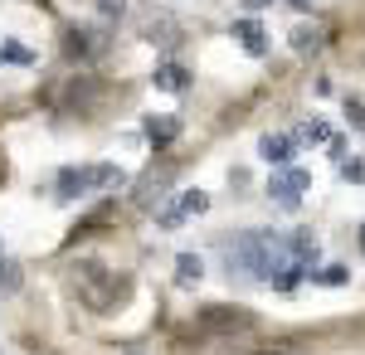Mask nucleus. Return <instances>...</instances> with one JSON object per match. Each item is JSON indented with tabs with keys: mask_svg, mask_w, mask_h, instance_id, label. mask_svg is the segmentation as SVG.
Returning a JSON list of instances; mask_svg holds the SVG:
<instances>
[{
	"mask_svg": "<svg viewBox=\"0 0 365 355\" xmlns=\"http://www.w3.org/2000/svg\"><path fill=\"white\" fill-rule=\"evenodd\" d=\"M292 263V253H287V239L273 234V229H244L239 239H229L225 248V268L229 277H253V282H273ZM302 268V263H297Z\"/></svg>",
	"mask_w": 365,
	"mask_h": 355,
	"instance_id": "f257e3e1",
	"label": "nucleus"
},
{
	"mask_svg": "<svg viewBox=\"0 0 365 355\" xmlns=\"http://www.w3.org/2000/svg\"><path fill=\"white\" fill-rule=\"evenodd\" d=\"M200 321H205L210 331H249L253 326V317L244 312V307H205Z\"/></svg>",
	"mask_w": 365,
	"mask_h": 355,
	"instance_id": "39448f33",
	"label": "nucleus"
},
{
	"mask_svg": "<svg viewBox=\"0 0 365 355\" xmlns=\"http://www.w3.org/2000/svg\"><path fill=\"white\" fill-rule=\"evenodd\" d=\"M166 180H170V170H151V175H146V185H141V205L161 200V190H166Z\"/></svg>",
	"mask_w": 365,
	"mask_h": 355,
	"instance_id": "ddd939ff",
	"label": "nucleus"
},
{
	"mask_svg": "<svg viewBox=\"0 0 365 355\" xmlns=\"http://www.w3.org/2000/svg\"><path fill=\"white\" fill-rule=\"evenodd\" d=\"M297 141H312V146H322V141H331V127H327V122H307V127L297 132Z\"/></svg>",
	"mask_w": 365,
	"mask_h": 355,
	"instance_id": "dca6fc26",
	"label": "nucleus"
},
{
	"mask_svg": "<svg viewBox=\"0 0 365 355\" xmlns=\"http://www.w3.org/2000/svg\"><path fill=\"white\" fill-rule=\"evenodd\" d=\"M68 54H73V58H88V54H93V39H88V29H73V34H68Z\"/></svg>",
	"mask_w": 365,
	"mask_h": 355,
	"instance_id": "a211bd4d",
	"label": "nucleus"
},
{
	"mask_svg": "<svg viewBox=\"0 0 365 355\" xmlns=\"http://www.w3.org/2000/svg\"><path fill=\"white\" fill-rule=\"evenodd\" d=\"M103 5V15H122V0H98Z\"/></svg>",
	"mask_w": 365,
	"mask_h": 355,
	"instance_id": "aec40b11",
	"label": "nucleus"
},
{
	"mask_svg": "<svg viewBox=\"0 0 365 355\" xmlns=\"http://www.w3.org/2000/svg\"><path fill=\"white\" fill-rule=\"evenodd\" d=\"M312 282H322V287H341V282H346V268H341V263H331V268L312 273Z\"/></svg>",
	"mask_w": 365,
	"mask_h": 355,
	"instance_id": "6ab92c4d",
	"label": "nucleus"
},
{
	"mask_svg": "<svg viewBox=\"0 0 365 355\" xmlns=\"http://www.w3.org/2000/svg\"><path fill=\"white\" fill-rule=\"evenodd\" d=\"M307 190H312V175L302 170V165H278V170L268 175V200L282 205V210H297Z\"/></svg>",
	"mask_w": 365,
	"mask_h": 355,
	"instance_id": "20e7f679",
	"label": "nucleus"
},
{
	"mask_svg": "<svg viewBox=\"0 0 365 355\" xmlns=\"http://www.w3.org/2000/svg\"><path fill=\"white\" fill-rule=\"evenodd\" d=\"M244 5H249V10H268L273 0H244Z\"/></svg>",
	"mask_w": 365,
	"mask_h": 355,
	"instance_id": "412c9836",
	"label": "nucleus"
},
{
	"mask_svg": "<svg viewBox=\"0 0 365 355\" xmlns=\"http://www.w3.org/2000/svg\"><path fill=\"white\" fill-rule=\"evenodd\" d=\"M361 248H365V224H361Z\"/></svg>",
	"mask_w": 365,
	"mask_h": 355,
	"instance_id": "5701e85b",
	"label": "nucleus"
},
{
	"mask_svg": "<svg viewBox=\"0 0 365 355\" xmlns=\"http://www.w3.org/2000/svg\"><path fill=\"white\" fill-rule=\"evenodd\" d=\"M127 175H122V165H108V161H98V165H68L63 175H58V200L68 205V200H83V195L93 190H108V185H122Z\"/></svg>",
	"mask_w": 365,
	"mask_h": 355,
	"instance_id": "f03ea898",
	"label": "nucleus"
},
{
	"mask_svg": "<svg viewBox=\"0 0 365 355\" xmlns=\"http://www.w3.org/2000/svg\"><path fill=\"white\" fill-rule=\"evenodd\" d=\"M258 156L268 165H292L297 161V137H282V132H268V137L258 141Z\"/></svg>",
	"mask_w": 365,
	"mask_h": 355,
	"instance_id": "423d86ee",
	"label": "nucleus"
},
{
	"mask_svg": "<svg viewBox=\"0 0 365 355\" xmlns=\"http://www.w3.org/2000/svg\"><path fill=\"white\" fill-rule=\"evenodd\" d=\"M200 277H205V263H200L195 253H180V258H175V282H180V287H195Z\"/></svg>",
	"mask_w": 365,
	"mask_h": 355,
	"instance_id": "9d476101",
	"label": "nucleus"
},
{
	"mask_svg": "<svg viewBox=\"0 0 365 355\" xmlns=\"http://www.w3.org/2000/svg\"><path fill=\"white\" fill-rule=\"evenodd\" d=\"M151 83H156L161 93H185V88H190V73H185L180 63H156V73H151Z\"/></svg>",
	"mask_w": 365,
	"mask_h": 355,
	"instance_id": "6e6552de",
	"label": "nucleus"
},
{
	"mask_svg": "<svg viewBox=\"0 0 365 355\" xmlns=\"http://www.w3.org/2000/svg\"><path fill=\"white\" fill-rule=\"evenodd\" d=\"M292 5H297V10H307V0H292Z\"/></svg>",
	"mask_w": 365,
	"mask_h": 355,
	"instance_id": "4be33fe9",
	"label": "nucleus"
},
{
	"mask_svg": "<svg viewBox=\"0 0 365 355\" xmlns=\"http://www.w3.org/2000/svg\"><path fill=\"white\" fill-rule=\"evenodd\" d=\"M0 63H20V68H29V63H34V49H25L20 39H0Z\"/></svg>",
	"mask_w": 365,
	"mask_h": 355,
	"instance_id": "9b49d317",
	"label": "nucleus"
},
{
	"mask_svg": "<svg viewBox=\"0 0 365 355\" xmlns=\"http://www.w3.org/2000/svg\"><path fill=\"white\" fill-rule=\"evenodd\" d=\"M73 287H78V297H83L93 312H108V307L122 297V282H117L103 263H93V258H83V263L73 268Z\"/></svg>",
	"mask_w": 365,
	"mask_h": 355,
	"instance_id": "7ed1b4c3",
	"label": "nucleus"
},
{
	"mask_svg": "<svg viewBox=\"0 0 365 355\" xmlns=\"http://www.w3.org/2000/svg\"><path fill=\"white\" fill-rule=\"evenodd\" d=\"M317 44H322V29H292V49H297V54H312V49H317Z\"/></svg>",
	"mask_w": 365,
	"mask_h": 355,
	"instance_id": "2eb2a0df",
	"label": "nucleus"
},
{
	"mask_svg": "<svg viewBox=\"0 0 365 355\" xmlns=\"http://www.w3.org/2000/svg\"><path fill=\"white\" fill-rule=\"evenodd\" d=\"M229 34L244 44V54H253V58L268 54V29L258 25V20H234V29H229Z\"/></svg>",
	"mask_w": 365,
	"mask_h": 355,
	"instance_id": "0eeeda50",
	"label": "nucleus"
},
{
	"mask_svg": "<svg viewBox=\"0 0 365 355\" xmlns=\"http://www.w3.org/2000/svg\"><path fill=\"white\" fill-rule=\"evenodd\" d=\"M146 137H151V146H170L180 137V122L175 117H146Z\"/></svg>",
	"mask_w": 365,
	"mask_h": 355,
	"instance_id": "1a4fd4ad",
	"label": "nucleus"
},
{
	"mask_svg": "<svg viewBox=\"0 0 365 355\" xmlns=\"http://www.w3.org/2000/svg\"><path fill=\"white\" fill-rule=\"evenodd\" d=\"M0 258H5V253H0Z\"/></svg>",
	"mask_w": 365,
	"mask_h": 355,
	"instance_id": "b1692460",
	"label": "nucleus"
},
{
	"mask_svg": "<svg viewBox=\"0 0 365 355\" xmlns=\"http://www.w3.org/2000/svg\"><path fill=\"white\" fill-rule=\"evenodd\" d=\"M175 210H180V219L205 215V210H210V195H205V190H185L180 200H175Z\"/></svg>",
	"mask_w": 365,
	"mask_h": 355,
	"instance_id": "f8f14e48",
	"label": "nucleus"
},
{
	"mask_svg": "<svg viewBox=\"0 0 365 355\" xmlns=\"http://www.w3.org/2000/svg\"><path fill=\"white\" fill-rule=\"evenodd\" d=\"M0 292H20V268L10 258H0Z\"/></svg>",
	"mask_w": 365,
	"mask_h": 355,
	"instance_id": "f3484780",
	"label": "nucleus"
},
{
	"mask_svg": "<svg viewBox=\"0 0 365 355\" xmlns=\"http://www.w3.org/2000/svg\"><path fill=\"white\" fill-rule=\"evenodd\" d=\"M341 180L346 185H365V156H346L341 161Z\"/></svg>",
	"mask_w": 365,
	"mask_h": 355,
	"instance_id": "4468645a",
	"label": "nucleus"
}]
</instances>
